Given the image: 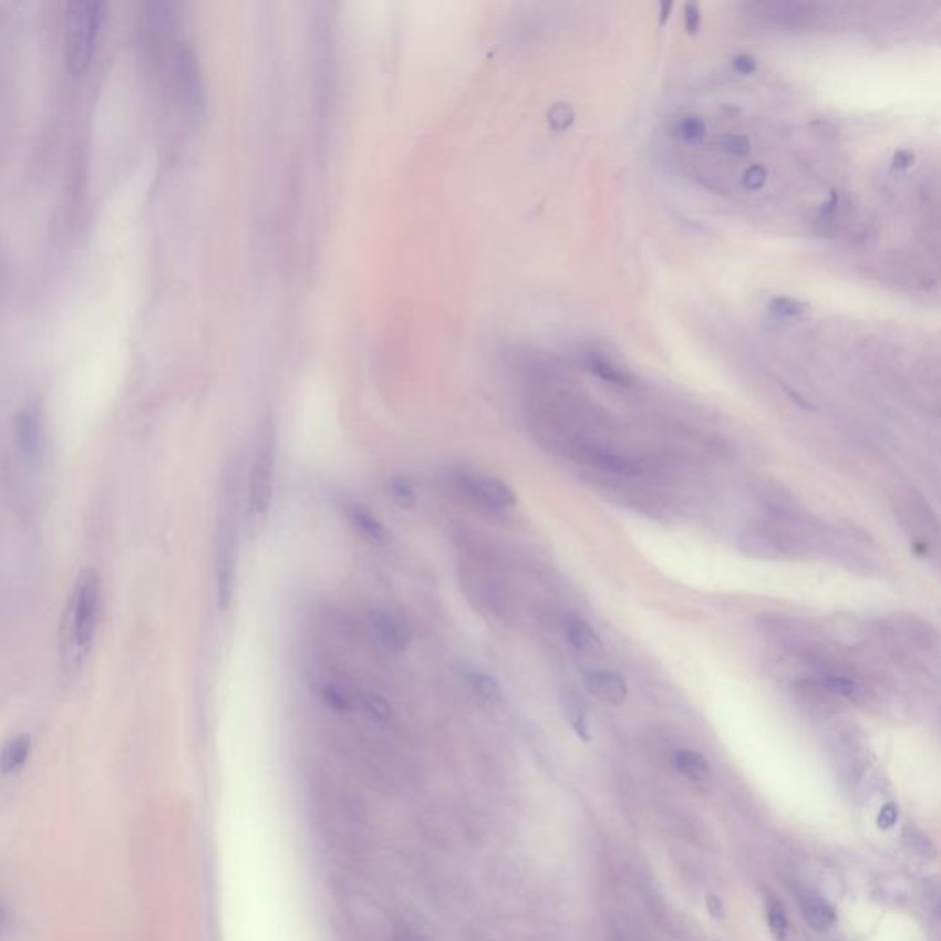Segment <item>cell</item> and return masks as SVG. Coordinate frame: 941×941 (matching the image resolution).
<instances>
[{
    "mask_svg": "<svg viewBox=\"0 0 941 941\" xmlns=\"http://www.w3.org/2000/svg\"><path fill=\"white\" fill-rule=\"evenodd\" d=\"M100 611L102 579L94 568H85L72 585L61 620L60 656L66 675H76L91 656Z\"/></svg>",
    "mask_w": 941,
    "mask_h": 941,
    "instance_id": "6da1fadb",
    "label": "cell"
},
{
    "mask_svg": "<svg viewBox=\"0 0 941 941\" xmlns=\"http://www.w3.org/2000/svg\"><path fill=\"white\" fill-rule=\"evenodd\" d=\"M238 469L230 464L225 469L221 484V500L217 515L216 547H214V563H216L217 607L227 611L232 603L236 589L239 558V498Z\"/></svg>",
    "mask_w": 941,
    "mask_h": 941,
    "instance_id": "7a4b0ae2",
    "label": "cell"
},
{
    "mask_svg": "<svg viewBox=\"0 0 941 941\" xmlns=\"http://www.w3.org/2000/svg\"><path fill=\"white\" fill-rule=\"evenodd\" d=\"M100 2H71L66 10V65L74 76H82L93 61L97 33L102 24Z\"/></svg>",
    "mask_w": 941,
    "mask_h": 941,
    "instance_id": "3957f363",
    "label": "cell"
},
{
    "mask_svg": "<svg viewBox=\"0 0 941 941\" xmlns=\"http://www.w3.org/2000/svg\"><path fill=\"white\" fill-rule=\"evenodd\" d=\"M277 471V434L271 423H267L256 442L252 466L249 476V520L252 531L267 520L275 489Z\"/></svg>",
    "mask_w": 941,
    "mask_h": 941,
    "instance_id": "277c9868",
    "label": "cell"
},
{
    "mask_svg": "<svg viewBox=\"0 0 941 941\" xmlns=\"http://www.w3.org/2000/svg\"><path fill=\"white\" fill-rule=\"evenodd\" d=\"M455 478L461 492L478 506L493 511H503V509L514 508L517 504L514 489L500 478L471 469L456 473Z\"/></svg>",
    "mask_w": 941,
    "mask_h": 941,
    "instance_id": "5b68a950",
    "label": "cell"
},
{
    "mask_svg": "<svg viewBox=\"0 0 941 941\" xmlns=\"http://www.w3.org/2000/svg\"><path fill=\"white\" fill-rule=\"evenodd\" d=\"M13 444L22 461L39 464L44 453L43 414L38 406L28 405L13 417Z\"/></svg>",
    "mask_w": 941,
    "mask_h": 941,
    "instance_id": "8992f818",
    "label": "cell"
},
{
    "mask_svg": "<svg viewBox=\"0 0 941 941\" xmlns=\"http://www.w3.org/2000/svg\"><path fill=\"white\" fill-rule=\"evenodd\" d=\"M370 623L378 634L379 642L392 653H401L411 644V629L394 612L374 609L370 612Z\"/></svg>",
    "mask_w": 941,
    "mask_h": 941,
    "instance_id": "52a82bcc",
    "label": "cell"
},
{
    "mask_svg": "<svg viewBox=\"0 0 941 941\" xmlns=\"http://www.w3.org/2000/svg\"><path fill=\"white\" fill-rule=\"evenodd\" d=\"M585 684L589 692L607 706L617 709L628 699V682L614 671H590L589 675L585 676Z\"/></svg>",
    "mask_w": 941,
    "mask_h": 941,
    "instance_id": "ba28073f",
    "label": "cell"
},
{
    "mask_svg": "<svg viewBox=\"0 0 941 941\" xmlns=\"http://www.w3.org/2000/svg\"><path fill=\"white\" fill-rule=\"evenodd\" d=\"M798 899H800L804 918H806L807 923H809L813 929H817V931H828L829 927L835 926L837 916H835L834 907H831V904H829L828 901L820 896V893L815 892V890H809V888H804V890H800V893H798Z\"/></svg>",
    "mask_w": 941,
    "mask_h": 941,
    "instance_id": "9c48e42d",
    "label": "cell"
},
{
    "mask_svg": "<svg viewBox=\"0 0 941 941\" xmlns=\"http://www.w3.org/2000/svg\"><path fill=\"white\" fill-rule=\"evenodd\" d=\"M348 519L352 523L353 528L370 542L374 545H383L389 541V534L384 528L383 523L375 517L369 508H364L363 504H348Z\"/></svg>",
    "mask_w": 941,
    "mask_h": 941,
    "instance_id": "30bf717a",
    "label": "cell"
},
{
    "mask_svg": "<svg viewBox=\"0 0 941 941\" xmlns=\"http://www.w3.org/2000/svg\"><path fill=\"white\" fill-rule=\"evenodd\" d=\"M32 753V737L28 734H19L11 737L10 742L4 743V747L0 748V774H13L19 768L24 767Z\"/></svg>",
    "mask_w": 941,
    "mask_h": 941,
    "instance_id": "8fae6325",
    "label": "cell"
},
{
    "mask_svg": "<svg viewBox=\"0 0 941 941\" xmlns=\"http://www.w3.org/2000/svg\"><path fill=\"white\" fill-rule=\"evenodd\" d=\"M740 550L756 559H778L782 554L779 542L767 531L748 530L740 539Z\"/></svg>",
    "mask_w": 941,
    "mask_h": 941,
    "instance_id": "7c38bea8",
    "label": "cell"
},
{
    "mask_svg": "<svg viewBox=\"0 0 941 941\" xmlns=\"http://www.w3.org/2000/svg\"><path fill=\"white\" fill-rule=\"evenodd\" d=\"M464 679H466L467 686L475 692V695L482 699V701H486V703H498L500 699H503V692H500V686H498V682L493 679L489 673L486 671L478 670V668H464Z\"/></svg>",
    "mask_w": 941,
    "mask_h": 941,
    "instance_id": "4fadbf2b",
    "label": "cell"
},
{
    "mask_svg": "<svg viewBox=\"0 0 941 941\" xmlns=\"http://www.w3.org/2000/svg\"><path fill=\"white\" fill-rule=\"evenodd\" d=\"M563 712L565 717H567L568 725H570V728L578 734L579 740L589 742V712L585 709V703L581 701L578 693H567V695H563Z\"/></svg>",
    "mask_w": 941,
    "mask_h": 941,
    "instance_id": "5bb4252c",
    "label": "cell"
},
{
    "mask_svg": "<svg viewBox=\"0 0 941 941\" xmlns=\"http://www.w3.org/2000/svg\"><path fill=\"white\" fill-rule=\"evenodd\" d=\"M673 763H675L676 771L686 778L695 779V782L709 778L710 765L703 754L695 753V751H679L673 756Z\"/></svg>",
    "mask_w": 941,
    "mask_h": 941,
    "instance_id": "9a60e30c",
    "label": "cell"
},
{
    "mask_svg": "<svg viewBox=\"0 0 941 941\" xmlns=\"http://www.w3.org/2000/svg\"><path fill=\"white\" fill-rule=\"evenodd\" d=\"M567 639L579 651H592L600 648V639L596 637L594 629L581 618H568Z\"/></svg>",
    "mask_w": 941,
    "mask_h": 941,
    "instance_id": "2e32d148",
    "label": "cell"
},
{
    "mask_svg": "<svg viewBox=\"0 0 941 941\" xmlns=\"http://www.w3.org/2000/svg\"><path fill=\"white\" fill-rule=\"evenodd\" d=\"M589 462L592 466L600 467V469L611 471V473H617V475H639V467H637V464H633L631 461H625V458L614 455V453H607V451H589Z\"/></svg>",
    "mask_w": 941,
    "mask_h": 941,
    "instance_id": "e0dca14e",
    "label": "cell"
},
{
    "mask_svg": "<svg viewBox=\"0 0 941 941\" xmlns=\"http://www.w3.org/2000/svg\"><path fill=\"white\" fill-rule=\"evenodd\" d=\"M389 495L401 508H412L414 500H416L414 487H412L411 480L406 476H394V478H390Z\"/></svg>",
    "mask_w": 941,
    "mask_h": 941,
    "instance_id": "ac0fdd59",
    "label": "cell"
},
{
    "mask_svg": "<svg viewBox=\"0 0 941 941\" xmlns=\"http://www.w3.org/2000/svg\"><path fill=\"white\" fill-rule=\"evenodd\" d=\"M768 927L773 932L774 940L789 941V920L785 916L784 909L778 903L771 901L767 907Z\"/></svg>",
    "mask_w": 941,
    "mask_h": 941,
    "instance_id": "d6986e66",
    "label": "cell"
},
{
    "mask_svg": "<svg viewBox=\"0 0 941 941\" xmlns=\"http://www.w3.org/2000/svg\"><path fill=\"white\" fill-rule=\"evenodd\" d=\"M824 686L828 687L829 692L840 697L855 699L859 693V687L854 681H849L846 676L828 675L823 679Z\"/></svg>",
    "mask_w": 941,
    "mask_h": 941,
    "instance_id": "ffe728a7",
    "label": "cell"
},
{
    "mask_svg": "<svg viewBox=\"0 0 941 941\" xmlns=\"http://www.w3.org/2000/svg\"><path fill=\"white\" fill-rule=\"evenodd\" d=\"M364 709L369 710V714L378 721H389L392 717V709L383 697H379L375 693H366L363 699Z\"/></svg>",
    "mask_w": 941,
    "mask_h": 941,
    "instance_id": "44dd1931",
    "label": "cell"
},
{
    "mask_svg": "<svg viewBox=\"0 0 941 941\" xmlns=\"http://www.w3.org/2000/svg\"><path fill=\"white\" fill-rule=\"evenodd\" d=\"M322 699H324V703L330 706V709L337 710V712H344V710L350 709V701H348L347 695L342 692L341 687L335 686V684H328L322 690Z\"/></svg>",
    "mask_w": 941,
    "mask_h": 941,
    "instance_id": "7402d4cb",
    "label": "cell"
},
{
    "mask_svg": "<svg viewBox=\"0 0 941 941\" xmlns=\"http://www.w3.org/2000/svg\"><path fill=\"white\" fill-rule=\"evenodd\" d=\"M898 820V807L893 806V804H887V806L882 807L881 813H879V828H892L893 824Z\"/></svg>",
    "mask_w": 941,
    "mask_h": 941,
    "instance_id": "603a6c76",
    "label": "cell"
}]
</instances>
